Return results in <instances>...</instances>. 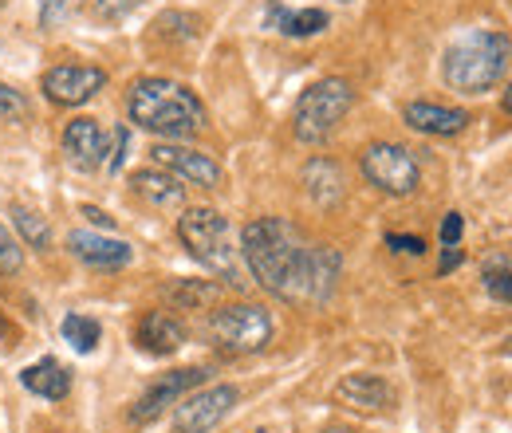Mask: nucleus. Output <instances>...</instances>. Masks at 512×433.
Masks as SVG:
<instances>
[{"instance_id":"obj_11","label":"nucleus","mask_w":512,"mask_h":433,"mask_svg":"<svg viewBox=\"0 0 512 433\" xmlns=\"http://www.w3.org/2000/svg\"><path fill=\"white\" fill-rule=\"evenodd\" d=\"M205 374H209L205 367H182V371H170V374H162V378H154V382L142 390V398L134 402L130 422H134V426L154 422L166 406H178L193 386H201V382H205Z\"/></svg>"},{"instance_id":"obj_20","label":"nucleus","mask_w":512,"mask_h":433,"mask_svg":"<svg viewBox=\"0 0 512 433\" xmlns=\"http://www.w3.org/2000/svg\"><path fill=\"white\" fill-rule=\"evenodd\" d=\"M130 186L138 197H146L158 209H178L186 201V186L174 174H162V170H138V174H130Z\"/></svg>"},{"instance_id":"obj_24","label":"nucleus","mask_w":512,"mask_h":433,"mask_svg":"<svg viewBox=\"0 0 512 433\" xmlns=\"http://www.w3.org/2000/svg\"><path fill=\"white\" fill-rule=\"evenodd\" d=\"M28 115H32V107H28L24 91H16L12 83L0 79V119H4V123H24Z\"/></svg>"},{"instance_id":"obj_32","label":"nucleus","mask_w":512,"mask_h":433,"mask_svg":"<svg viewBox=\"0 0 512 433\" xmlns=\"http://www.w3.org/2000/svg\"><path fill=\"white\" fill-rule=\"evenodd\" d=\"M79 213H83V217H91V221H95V225H99V229H111V225H115V221H111V217H107V213H103V209H95V205H83V209H79Z\"/></svg>"},{"instance_id":"obj_2","label":"nucleus","mask_w":512,"mask_h":433,"mask_svg":"<svg viewBox=\"0 0 512 433\" xmlns=\"http://www.w3.org/2000/svg\"><path fill=\"white\" fill-rule=\"evenodd\" d=\"M127 115L134 126L166 138V142H186L193 134H201L209 115L205 103L193 95L186 83L162 79V75H146L130 87Z\"/></svg>"},{"instance_id":"obj_23","label":"nucleus","mask_w":512,"mask_h":433,"mask_svg":"<svg viewBox=\"0 0 512 433\" xmlns=\"http://www.w3.org/2000/svg\"><path fill=\"white\" fill-rule=\"evenodd\" d=\"M481 280H485V292H489L493 300L512 304V264L509 260H489Z\"/></svg>"},{"instance_id":"obj_25","label":"nucleus","mask_w":512,"mask_h":433,"mask_svg":"<svg viewBox=\"0 0 512 433\" xmlns=\"http://www.w3.org/2000/svg\"><path fill=\"white\" fill-rule=\"evenodd\" d=\"M24 268V245L0 225V276H16Z\"/></svg>"},{"instance_id":"obj_27","label":"nucleus","mask_w":512,"mask_h":433,"mask_svg":"<svg viewBox=\"0 0 512 433\" xmlns=\"http://www.w3.org/2000/svg\"><path fill=\"white\" fill-rule=\"evenodd\" d=\"M461 233H465V217L453 209V213L442 217V233H438V241H442V248H457L461 245Z\"/></svg>"},{"instance_id":"obj_8","label":"nucleus","mask_w":512,"mask_h":433,"mask_svg":"<svg viewBox=\"0 0 512 433\" xmlns=\"http://www.w3.org/2000/svg\"><path fill=\"white\" fill-rule=\"evenodd\" d=\"M241 402V390L229 382L205 386V390H190L178 406H174V430L178 433H209L217 430Z\"/></svg>"},{"instance_id":"obj_21","label":"nucleus","mask_w":512,"mask_h":433,"mask_svg":"<svg viewBox=\"0 0 512 433\" xmlns=\"http://www.w3.org/2000/svg\"><path fill=\"white\" fill-rule=\"evenodd\" d=\"M12 221H16V233H20V245L24 248H36V252L52 248V225H48L44 213H36L24 201H12Z\"/></svg>"},{"instance_id":"obj_15","label":"nucleus","mask_w":512,"mask_h":433,"mask_svg":"<svg viewBox=\"0 0 512 433\" xmlns=\"http://www.w3.org/2000/svg\"><path fill=\"white\" fill-rule=\"evenodd\" d=\"M67 248H71V256L75 260H83V264H91V268H127L130 260H134V248L127 241H119V237H103V233H71L67 237Z\"/></svg>"},{"instance_id":"obj_14","label":"nucleus","mask_w":512,"mask_h":433,"mask_svg":"<svg viewBox=\"0 0 512 433\" xmlns=\"http://www.w3.org/2000/svg\"><path fill=\"white\" fill-rule=\"evenodd\" d=\"M134 343H138V351H146L154 359H166V355L186 347V323L174 319L170 311H146L142 323L134 327Z\"/></svg>"},{"instance_id":"obj_5","label":"nucleus","mask_w":512,"mask_h":433,"mask_svg":"<svg viewBox=\"0 0 512 433\" xmlns=\"http://www.w3.org/2000/svg\"><path fill=\"white\" fill-rule=\"evenodd\" d=\"M355 107V87L339 75H327L316 79L300 99H296V111H292V134L304 142V146H320L335 134V126L347 119V111Z\"/></svg>"},{"instance_id":"obj_10","label":"nucleus","mask_w":512,"mask_h":433,"mask_svg":"<svg viewBox=\"0 0 512 433\" xmlns=\"http://www.w3.org/2000/svg\"><path fill=\"white\" fill-rule=\"evenodd\" d=\"M150 154H154V162H158L166 174H174L178 182H190V186H201V189H217L225 182L221 162L209 158L205 150H193V146H182V142H158Z\"/></svg>"},{"instance_id":"obj_31","label":"nucleus","mask_w":512,"mask_h":433,"mask_svg":"<svg viewBox=\"0 0 512 433\" xmlns=\"http://www.w3.org/2000/svg\"><path fill=\"white\" fill-rule=\"evenodd\" d=\"M457 264H461V248H442V264H438V276H449Z\"/></svg>"},{"instance_id":"obj_6","label":"nucleus","mask_w":512,"mask_h":433,"mask_svg":"<svg viewBox=\"0 0 512 433\" xmlns=\"http://www.w3.org/2000/svg\"><path fill=\"white\" fill-rule=\"evenodd\" d=\"M276 335V323L260 304H225L209 315V339L225 355H260Z\"/></svg>"},{"instance_id":"obj_17","label":"nucleus","mask_w":512,"mask_h":433,"mask_svg":"<svg viewBox=\"0 0 512 433\" xmlns=\"http://www.w3.org/2000/svg\"><path fill=\"white\" fill-rule=\"evenodd\" d=\"M264 24L280 36H292V40H304V36H320L323 28L331 24V16L323 8H288L280 0H272L264 8Z\"/></svg>"},{"instance_id":"obj_28","label":"nucleus","mask_w":512,"mask_h":433,"mask_svg":"<svg viewBox=\"0 0 512 433\" xmlns=\"http://www.w3.org/2000/svg\"><path fill=\"white\" fill-rule=\"evenodd\" d=\"M170 296H178L186 308H193V304L213 300V288H209V284H178V288H170Z\"/></svg>"},{"instance_id":"obj_9","label":"nucleus","mask_w":512,"mask_h":433,"mask_svg":"<svg viewBox=\"0 0 512 433\" xmlns=\"http://www.w3.org/2000/svg\"><path fill=\"white\" fill-rule=\"evenodd\" d=\"M40 87L56 107H83L107 87V71L95 63H56L44 71Z\"/></svg>"},{"instance_id":"obj_35","label":"nucleus","mask_w":512,"mask_h":433,"mask_svg":"<svg viewBox=\"0 0 512 433\" xmlns=\"http://www.w3.org/2000/svg\"><path fill=\"white\" fill-rule=\"evenodd\" d=\"M0 8H4V0H0Z\"/></svg>"},{"instance_id":"obj_12","label":"nucleus","mask_w":512,"mask_h":433,"mask_svg":"<svg viewBox=\"0 0 512 433\" xmlns=\"http://www.w3.org/2000/svg\"><path fill=\"white\" fill-rule=\"evenodd\" d=\"M335 402H343V406H351V410H359V414H383V410H394L398 394H394V386L386 382L383 374L355 371L339 378Z\"/></svg>"},{"instance_id":"obj_18","label":"nucleus","mask_w":512,"mask_h":433,"mask_svg":"<svg viewBox=\"0 0 512 433\" xmlns=\"http://www.w3.org/2000/svg\"><path fill=\"white\" fill-rule=\"evenodd\" d=\"M20 382H24V390L28 394H36V398H48V402H64L67 394H71V374L60 359H52V355H44V359H36V363H28L24 371H20Z\"/></svg>"},{"instance_id":"obj_7","label":"nucleus","mask_w":512,"mask_h":433,"mask_svg":"<svg viewBox=\"0 0 512 433\" xmlns=\"http://www.w3.org/2000/svg\"><path fill=\"white\" fill-rule=\"evenodd\" d=\"M359 170H363L367 186H375L386 197H410L422 186L418 158L406 146H398V142H371V146H363Z\"/></svg>"},{"instance_id":"obj_26","label":"nucleus","mask_w":512,"mask_h":433,"mask_svg":"<svg viewBox=\"0 0 512 433\" xmlns=\"http://www.w3.org/2000/svg\"><path fill=\"white\" fill-rule=\"evenodd\" d=\"M138 8H142V0H91V12L103 24H119V20H127L130 12H138Z\"/></svg>"},{"instance_id":"obj_13","label":"nucleus","mask_w":512,"mask_h":433,"mask_svg":"<svg viewBox=\"0 0 512 433\" xmlns=\"http://www.w3.org/2000/svg\"><path fill=\"white\" fill-rule=\"evenodd\" d=\"M64 154L67 162L75 170H83V174L99 170L107 162V134H103V126L95 123V119H87V115L71 119L64 126Z\"/></svg>"},{"instance_id":"obj_1","label":"nucleus","mask_w":512,"mask_h":433,"mask_svg":"<svg viewBox=\"0 0 512 433\" xmlns=\"http://www.w3.org/2000/svg\"><path fill=\"white\" fill-rule=\"evenodd\" d=\"M241 260L256 284L284 304H327L343 256L331 245H312L284 217H256L241 229Z\"/></svg>"},{"instance_id":"obj_33","label":"nucleus","mask_w":512,"mask_h":433,"mask_svg":"<svg viewBox=\"0 0 512 433\" xmlns=\"http://www.w3.org/2000/svg\"><path fill=\"white\" fill-rule=\"evenodd\" d=\"M501 107L512 115V79H509V87H505V95H501Z\"/></svg>"},{"instance_id":"obj_22","label":"nucleus","mask_w":512,"mask_h":433,"mask_svg":"<svg viewBox=\"0 0 512 433\" xmlns=\"http://www.w3.org/2000/svg\"><path fill=\"white\" fill-rule=\"evenodd\" d=\"M60 331H64V343L75 351V355H91V351L99 347V339H103L99 319L79 315V311H71V315H67L64 323H60Z\"/></svg>"},{"instance_id":"obj_29","label":"nucleus","mask_w":512,"mask_h":433,"mask_svg":"<svg viewBox=\"0 0 512 433\" xmlns=\"http://www.w3.org/2000/svg\"><path fill=\"white\" fill-rule=\"evenodd\" d=\"M67 8H71V0H40V24L44 28H56L64 20Z\"/></svg>"},{"instance_id":"obj_3","label":"nucleus","mask_w":512,"mask_h":433,"mask_svg":"<svg viewBox=\"0 0 512 433\" xmlns=\"http://www.w3.org/2000/svg\"><path fill=\"white\" fill-rule=\"evenodd\" d=\"M512 60V40L501 28H473L457 36L442 56V79L457 95H489Z\"/></svg>"},{"instance_id":"obj_16","label":"nucleus","mask_w":512,"mask_h":433,"mask_svg":"<svg viewBox=\"0 0 512 433\" xmlns=\"http://www.w3.org/2000/svg\"><path fill=\"white\" fill-rule=\"evenodd\" d=\"M402 123L418 134H434V138H453L473 123L469 111L461 107H442V103H406L402 107Z\"/></svg>"},{"instance_id":"obj_36","label":"nucleus","mask_w":512,"mask_h":433,"mask_svg":"<svg viewBox=\"0 0 512 433\" xmlns=\"http://www.w3.org/2000/svg\"><path fill=\"white\" fill-rule=\"evenodd\" d=\"M48 433H56V430H48Z\"/></svg>"},{"instance_id":"obj_19","label":"nucleus","mask_w":512,"mask_h":433,"mask_svg":"<svg viewBox=\"0 0 512 433\" xmlns=\"http://www.w3.org/2000/svg\"><path fill=\"white\" fill-rule=\"evenodd\" d=\"M300 178H304V193H308L312 205H320V209H335V205L343 201V193H347L343 170H339V162H331V158H312Z\"/></svg>"},{"instance_id":"obj_34","label":"nucleus","mask_w":512,"mask_h":433,"mask_svg":"<svg viewBox=\"0 0 512 433\" xmlns=\"http://www.w3.org/2000/svg\"><path fill=\"white\" fill-rule=\"evenodd\" d=\"M320 433H355V430H347V426H327V430H320Z\"/></svg>"},{"instance_id":"obj_4","label":"nucleus","mask_w":512,"mask_h":433,"mask_svg":"<svg viewBox=\"0 0 512 433\" xmlns=\"http://www.w3.org/2000/svg\"><path fill=\"white\" fill-rule=\"evenodd\" d=\"M178 241L221 284H233V288L245 284V260H241V248L233 241V225L225 213H217L209 205L186 209L178 217Z\"/></svg>"},{"instance_id":"obj_30","label":"nucleus","mask_w":512,"mask_h":433,"mask_svg":"<svg viewBox=\"0 0 512 433\" xmlns=\"http://www.w3.org/2000/svg\"><path fill=\"white\" fill-rule=\"evenodd\" d=\"M386 248H394V252H410V256H422V252H426V241H422V237H402V233H386Z\"/></svg>"}]
</instances>
